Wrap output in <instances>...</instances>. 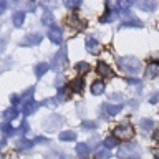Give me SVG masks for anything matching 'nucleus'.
Returning <instances> with one entry per match:
<instances>
[{
    "mask_svg": "<svg viewBox=\"0 0 159 159\" xmlns=\"http://www.w3.org/2000/svg\"><path fill=\"white\" fill-rule=\"evenodd\" d=\"M2 116H3V119H5V123H8V121H12V119H15V118H17L18 116V109L17 108H8V109H5V111H3V114H2Z\"/></svg>",
    "mask_w": 159,
    "mask_h": 159,
    "instance_id": "16",
    "label": "nucleus"
},
{
    "mask_svg": "<svg viewBox=\"0 0 159 159\" xmlns=\"http://www.w3.org/2000/svg\"><path fill=\"white\" fill-rule=\"evenodd\" d=\"M91 93L94 94V96H99V94L104 93V83L101 81V80L93 81V84H91Z\"/></svg>",
    "mask_w": 159,
    "mask_h": 159,
    "instance_id": "17",
    "label": "nucleus"
},
{
    "mask_svg": "<svg viewBox=\"0 0 159 159\" xmlns=\"http://www.w3.org/2000/svg\"><path fill=\"white\" fill-rule=\"evenodd\" d=\"M94 156H96V159H109L111 157V152H109L108 148H104L103 144H99V146L94 149Z\"/></svg>",
    "mask_w": 159,
    "mask_h": 159,
    "instance_id": "13",
    "label": "nucleus"
},
{
    "mask_svg": "<svg viewBox=\"0 0 159 159\" xmlns=\"http://www.w3.org/2000/svg\"><path fill=\"white\" fill-rule=\"evenodd\" d=\"M136 7L144 10V12H154V10L157 8V3L154 2V0H141V2H136Z\"/></svg>",
    "mask_w": 159,
    "mask_h": 159,
    "instance_id": "9",
    "label": "nucleus"
},
{
    "mask_svg": "<svg viewBox=\"0 0 159 159\" xmlns=\"http://www.w3.org/2000/svg\"><path fill=\"white\" fill-rule=\"evenodd\" d=\"M103 146H104V148H108V149L119 146V143H118V138H114V136H111V138H106V139H104V143H103Z\"/></svg>",
    "mask_w": 159,
    "mask_h": 159,
    "instance_id": "26",
    "label": "nucleus"
},
{
    "mask_svg": "<svg viewBox=\"0 0 159 159\" xmlns=\"http://www.w3.org/2000/svg\"><path fill=\"white\" fill-rule=\"evenodd\" d=\"M118 17H119V15H118V12H113V10H108V12H106V15H103V17L99 18V20H101V23H104V22H113V20H116Z\"/></svg>",
    "mask_w": 159,
    "mask_h": 159,
    "instance_id": "25",
    "label": "nucleus"
},
{
    "mask_svg": "<svg viewBox=\"0 0 159 159\" xmlns=\"http://www.w3.org/2000/svg\"><path fill=\"white\" fill-rule=\"evenodd\" d=\"M38 143H43V144H48V139H45V138H37L33 141V144H38Z\"/></svg>",
    "mask_w": 159,
    "mask_h": 159,
    "instance_id": "39",
    "label": "nucleus"
},
{
    "mask_svg": "<svg viewBox=\"0 0 159 159\" xmlns=\"http://www.w3.org/2000/svg\"><path fill=\"white\" fill-rule=\"evenodd\" d=\"M99 42L96 38H93V37H88L86 38V50H88V53H91V55H98L99 53Z\"/></svg>",
    "mask_w": 159,
    "mask_h": 159,
    "instance_id": "8",
    "label": "nucleus"
},
{
    "mask_svg": "<svg viewBox=\"0 0 159 159\" xmlns=\"http://www.w3.org/2000/svg\"><path fill=\"white\" fill-rule=\"evenodd\" d=\"M65 7L70 8V10H75V8L81 7V0H66V2H65Z\"/></svg>",
    "mask_w": 159,
    "mask_h": 159,
    "instance_id": "31",
    "label": "nucleus"
},
{
    "mask_svg": "<svg viewBox=\"0 0 159 159\" xmlns=\"http://www.w3.org/2000/svg\"><path fill=\"white\" fill-rule=\"evenodd\" d=\"M10 101H12L13 108H15V106L18 104V101H20V96H17V94H12V96H10Z\"/></svg>",
    "mask_w": 159,
    "mask_h": 159,
    "instance_id": "37",
    "label": "nucleus"
},
{
    "mask_svg": "<svg viewBox=\"0 0 159 159\" xmlns=\"http://www.w3.org/2000/svg\"><path fill=\"white\" fill-rule=\"evenodd\" d=\"M0 131L3 133V136H5V138H10V136H13V134H15L13 128L10 126L8 123H2V124H0Z\"/></svg>",
    "mask_w": 159,
    "mask_h": 159,
    "instance_id": "23",
    "label": "nucleus"
},
{
    "mask_svg": "<svg viewBox=\"0 0 159 159\" xmlns=\"http://www.w3.org/2000/svg\"><path fill=\"white\" fill-rule=\"evenodd\" d=\"M109 99H111V101H121L123 94L121 93H113V94H109Z\"/></svg>",
    "mask_w": 159,
    "mask_h": 159,
    "instance_id": "36",
    "label": "nucleus"
},
{
    "mask_svg": "<svg viewBox=\"0 0 159 159\" xmlns=\"http://www.w3.org/2000/svg\"><path fill=\"white\" fill-rule=\"evenodd\" d=\"M12 159H18V157H17V156H12Z\"/></svg>",
    "mask_w": 159,
    "mask_h": 159,
    "instance_id": "46",
    "label": "nucleus"
},
{
    "mask_svg": "<svg viewBox=\"0 0 159 159\" xmlns=\"http://www.w3.org/2000/svg\"><path fill=\"white\" fill-rule=\"evenodd\" d=\"M18 131H28V124H27V123H23L22 126H20V129H18Z\"/></svg>",
    "mask_w": 159,
    "mask_h": 159,
    "instance_id": "41",
    "label": "nucleus"
},
{
    "mask_svg": "<svg viewBox=\"0 0 159 159\" xmlns=\"http://www.w3.org/2000/svg\"><path fill=\"white\" fill-rule=\"evenodd\" d=\"M126 81H128L129 84H136L139 89H141V86H143V81H141V80H138V78H128Z\"/></svg>",
    "mask_w": 159,
    "mask_h": 159,
    "instance_id": "33",
    "label": "nucleus"
},
{
    "mask_svg": "<svg viewBox=\"0 0 159 159\" xmlns=\"http://www.w3.org/2000/svg\"><path fill=\"white\" fill-rule=\"evenodd\" d=\"M48 38L52 40L53 43L61 45V42H63V32H61V28H58V27L50 28V32H48Z\"/></svg>",
    "mask_w": 159,
    "mask_h": 159,
    "instance_id": "6",
    "label": "nucleus"
},
{
    "mask_svg": "<svg viewBox=\"0 0 159 159\" xmlns=\"http://www.w3.org/2000/svg\"><path fill=\"white\" fill-rule=\"evenodd\" d=\"M47 159H70V157L68 156H63V154H60L57 151H53V152H50L48 156H47Z\"/></svg>",
    "mask_w": 159,
    "mask_h": 159,
    "instance_id": "32",
    "label": "nucleus"
},
{
    "mask_svg": "<svg viewBox=\"0 0 159 159\" xmlns=\"http://www.w3.org/2000/svg\"><path fill=\"white\" fill-rule=\"evenodd\" d=\"M121 109H123L121 104H104V111H106L109 116H116Z\"/></svg>",
    "mask_w": 159,
    "mask_h": 159,
    "instance_id": "20",
    "label": "nucleus"
},
{
    "mask_svg": "<svg viewBox=\"0 0 159 159\" xmlns=\"http://www.w3.org/2000/svg\"><path fill=\"white\" fill-rule=\"evenodd\" d=\"M32 148H33V141H28V139H18L17 141L18 151H30Z\"/></svg>",
    "mask_w": 159,
    "mask_h": 159,
    "instance_id": "19",
    "label": "nucleus"
},
{
    "mask_svg": "<svg viewBox=\"0 0 159 159\" xmlns=\"http://www.w3.org/2000/svg\"><path fill=\"white\" fill-rule=\"evenodd\" d=\"M119 159H141V148L138 144H123L118 149Z\"/></svg>",
    "mask_w": 159,
    "mask_h": 159,
    "instance_id": "2",
    "label": "nucleus"
},
{
    "mask_svg": "<svg viewBox=\"0 0 159 159\" xmlns=\"http://www.w3.org/2000/svg\"><path fill=\"white\" fill-rule=\"evenodd\" d=\"M96 71H98V75H101V76H104V78H113V76H114L111 66H109V65H106L104 61H99V63L96 65Z\"/></svg>",
    "mask_w": 159,
    "mask_h": 159,
    "instance_id": "7",
    "label": "nucleus"
},
{
    "mask_svg": "<svg viewBox=\"0 0 159 159\" xmlns=\"http://www.w3.org/2000/svg\"><path fill=\"white\" fill-rule=\"evenodd\" d=\"M121 18H123V22L119 23V28H126V27H136V28H141V27H143V22H139L138 18L131 17V15H129V12H128V13H124V15H121Z\"/></svg>",
    "mask_w": 159,
    "mask_h": 159,
    "instance_id": "5",
    "label": "nucleus"
},
{
    "mask_svg": "<svg viewBox=\"0 0 159 159\" xmlns=\"http://www.w3.org/2000/svg\"><path fill=\"white\" fill-rule=\"evenodd\" d=\"M5 8H7V3H5V2H0V15L5 12Z\"/></svg>",
    "mask_w": 159,
    "mask_h": 159,
    "instance_id": "40",
    "label": "nucleus"
},
{
    "mask_svg": "<svg viewBox=\"0 0 159 159\" xmlns=\"http://www.w3.org/2000/svg\"><path fill=\"white\" fill-rule=\"evenodd\" d=\"M76 71L78 73H81V75H84V73H88L89 70H91V66H89V65L86 63V61H80V63H76Z\"/></svg>",
    "mask_w": 159,
    "mask_h": 159,
    "instance_id": "28",
    "label": "nucleus"
},
{
    "mask_svg": "<svg viewBox=\"0 0 159 159\" xmlns=\"http://www.w3.org/2000/svg\"><path fill=\"white\" fill-rule=\"evenodd\" d=\"M141 128L144 129V131H151V129L154 128V121L152 119H149V118H144V119H141Z\"/></svg>",
    "mask_w": 159,
    "mask_h": 159,
    "instance_id": "30",
    "label": "nucleus"
},
{
    "mask_svg": "<svg viewBox=\"0 0 159 159\" xmlns=\"http://www.w3.org/2000/svg\"><path fill=\"white\" fill-rule=\"evenodd\" d=\"M63 84V76H58L57 78V86H61Z\"/></svg>",
    "mask_w": 159,
    "mask_h": 159,
    "instance_id": "42",
    "label": "nucleus"
},
{
    "mask_svg": "<svg viewBox=\"0 0 159 159\" xmlns=\"http://www.w3.org/2000/svg\"><path fill=\"white\" fill-rule=\"evenodd\" d=\"M70 88H71L73 93H81L83 88H84V80L81 78H75L71 83H70Z\"/></svg>",
    "mask_w": 159,
    "mask_h": 159,
    "instance_id": "15",
    "label": "nucleus"
},
{
    "mask_svg": "<svg viewBox=\"0 0 159 159\" xmlns=\"http://www.w3.org/2000/svg\"><path fill=\"white\" fill-rule=\"evenodd\" d=\"M133 134H134V128L131 124H121V126L114 129V138L118 139H129L133 138Z\"/></svg>",
    "mask_w": 159,
    "mask_h": 159,
    "instance_id": "3",
    "label": "nucleus"
},
{
    "mask_svg": "<svg viewBox=\"0 0 159 159\" xmlns=\"http://www.w3.org/2000/svg\"><path fill=\"white\" fill-rule=\"evenodd\" d=\"M76 139V134L73 131H65V133H60V141H75Z\"/></svg>",
    "mask_w": 159,
    "mask_h": 159,
    "instance_id": "27",
    "label": "nucleus"
},
{
    "mask_svg": "<svg viewBox=\"0 0 159 159\" xmlns=\"http://www.w3.org/2000/svg\"><path fill=\"white\" fill-rule=\"evenodd\" d=\"M48 68L50 66H48L47 63H38L37 66H35V75H37V78H42L43 75L48 71Z\"/></svg>",
    "mask_w": 159,
    "mask_h": 159,
    "instance_id": "24",
    "label": "nucleus"
},
{
    "mask_svg": "<svg viewBox=\"0 0 159 159\" xmlns=\"http://www.w3.org/2000/svg\"><path fill=\"white\" fill-rule=\"evenodd\" d=\"M76 154H78V157H80V159H88V157H89V154H91V149H89L88 144L80 143L78 146H76Z\"/></svg>",
    "mask_w": 159,
    "mask_h": 159,
    "instance_id": "12",
    "label": "nucleus"
},
{
    "mask_svg": "<svg viewBox=\"0 0 159 159\" xmlns=\"http://www.w3.org/2000/svg\"><path fill=\"white\" fill-rule=\"evenodd\" d=\"M68 23L70 25H73V28H76V30H83L84 28V22H81L78 17H73V18H70L68 20Z\"/></svg>",
    "mask_w": 159,
    "mask_h": 159,
    "instance_id": "29",
    "label": "nucleus"
},
{
    "mask_svg": "<svg viewBox=\"0 0 159 159\" xmlns=\"http://www.w3.org/2000/svg\"><path fill=\"white\" fill-rule=\"evenodd\" d=\"M154 159H159V149H156V151H154Z\"/></svg>",
    "mask_w": 159,
    "mask_h": 159,
    "instance_id": "45",
    "label": "nucleus"
},
{
    "mask_svg": "<svg viewBox=\"0 0 159 159\" xmlns=\"http://www.w3.org/2000/svg\"><path fill=\"white\" fill-rule=\"evenodd\" d=\"M40 106V103H35V101H27V103H23V108H22V111L27 114H32L33 111H37V108Z\"/></svg>",
    "mask_w": 159,
    "mask_h": 159,
    "instance_id": "18",
    "label": "nucleus"
},
{
    "mask_svg": "<svg viewBox=\"0 0 159 159\" xmlns=\"http://www.w3.org/2000/svg\"><path fill=\"white\" fill-rule=\"evenodd\" d=\"M23 20H25V13L23 12H15L12 15V22H13V27H22L23 25Z\"/></svg>",
    "mask_w": 159,
    "mask_h": 159,
    "instance_id": "21",
    "label": "nucleus"
},
{
    "mask_svg": "<svg viewBox=\"0 0 159 159\" xmlns=\"http://www.w3.org/2000/svg\"><path fill=\"white\" fill-rule=\"evenodd\" d=\"M149 103H152V104H156V103H159V93H154L151 98H149Z\"/></svg>",
    "mask_w": 159,
    "mask_h": 159,
    "instance_id": "38",
    "label": "nucleus"
},
{
    "mask_svg": "<svg viewBox=\"0 0 159 159\" xmlns=\"http://www.w3.org/2000/svg\"><path fill=\"white\" fill-rule=\"evenodd\" d=\"M42 40H43V37H42L40 33H32V35H28V37H25L23 45H28V47H35V45H40V43H42Z\"/></svg>",
    "mask_w": 159,
    "mask_h": 159,
    "instance_id": "10",
    "label": "nucleus"
},
{
    "mask_svg": "<svg viewBox=\"0 0 159 159\" xmlns=\"http://www.w3.org/2000/svg\"><path fill=\"white\" fill-rule=\"evenodd\" d=\"M154 139H156V143H159V131L154 133Z\"/></svg>",
    "mask_w": 159,
    "mask_h": 159,
    "instance_id": "44",
    "label": "nucleus"
},
{
    "mask_svg": "<svg viewBox=\"0 0 159 159\" xmlns=\"http://www.w3.org/2000/svg\"><path fill=\"white\" fill-rule=\"evenodd\" d=\"M159 76V63H151L149 66L146 68V78L148 80H152Z\"/></svg>",
    "mask_w": 159,
    "mask_h": 159,
    "instance_id": "14",
    "label": "nucleus"
},
{
    "mask_svg": "<svg viewBox=\"0 0 159 159\" xmlns=\"http://www.w3.org/2000/svg\"><path fill=\"white\" fill-rule=\"evenodd\" d=\"M42 23L45 25V27H55V18H53V13L52 12H45L43 13V17H42Z\"/></svg>",
    "mask_w": 159,
    "mask_h": 159,
    "instance_id": "22",
    "label": "nucleus"
},
{
    "mask_svg": "<svg viewBox=\"0 0 159 159\" xmlns=\"http://www.w3.org/2000/svg\"><path fill=\"white\" fill-rule=\"evenodd\" d=\"M32 96H33V88H30L28 91H27V93H25L23 96H22V99H23L25 103H27V101H32Z\"/></svg>",
    "mask_w": 159,
    "mask_h": 159,
    "instance_id": "34",
    "label": "nucleus"
},
{
    "mask_svg": "<svg viewBox=\"0 0 159 159\" xmlns=\"http://www.w3.org/2000/svg\"><path fill=\"white\" fill-rule=\"evenodd\" d=\"M61 124H63L61 116H58V114H53V116L48 118V121H47V124H45V128H47V129H53V128H60Z\"/></svg>",
    "mask_w": 159,
    "mask_h": 159,
    "instance_id": "11",
    "label": "nucleus"
},
{
    "mask_svg": "<svg viewBox=\"0 0 159 159\" xmlns=\"http://www.w3.org/2000/svg\"><path fill=\"white\" fill-rule=\"evenodd\" d=\"M129 106H131L133 109H136L138 108V101H131V103H129Z\"/></svg>",
    "mask_w": 159,
    "mask_h": 159,
    "instance_id": "43",
    "label": "nucleus"
},
{
    "mask_svg": "<svg viewBox=\"0 0 159 159\" xmlns=\"http://www.w3.org/2000/svg\"><path fill=\"white\" fill-rule=\"evenodd\" d=\"M118 65L123 71L126 73H131V75H136L141 71V61L134 57H121L118 58Z\"/></svg>",
    "mask_w": 159,
    "mask_h": 159,
    "instance_id": "1",
    "label": "nucleus"
},
{
    "mask_svg": "<svg viewBox=\"0 0 159 159\" xmlns=\"http://www.w3.org/2000/svg\"><path fill=\"white\" fill-rule=\"evenodd\" d=\"M66 61H68L66 60V50H60L52 60V66H53V70L60 71V70H63L65 66H66Z\"/></svg>",
    "mask_w": 159,
    "mask_h": 159,
    "instance_id": "4",
    "label": "nucleus"
},
{
    "mask_svg": "<svg viewBox=\"0 0 159 159\" xmlns=\"http://www.w3.org/2000/svg\"><path fill=\"white\" fill-rule=\"evenodd\" d=\"M81 126L84 129H94V128H96V123H93V121H83Z\"/></svg>",
    "mask_w": 159,
    "mask_h": 159,
    "instance_id": "35",
    "label": "nucleus"
}]
</instances>
